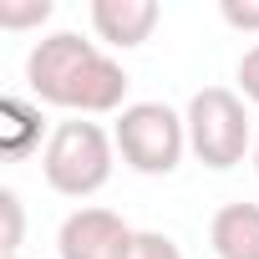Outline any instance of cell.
I'll use <instances>...</instances> for the list:
<instances>
[{
    "instance_id": "obj_12",
    "label": "cell",
    "mask_w": 259,
    "mask_h": 259,
    "mask_svg": "<svg viewBox=\"0 0 259 259\" xmlns=\"http://www.w3.org/2000/svg\"><path fill=\"white\" fill-rule=\"evenodd\" d=\"M219 16H224V26H234V31H259V0H224Z\"/></svg>"
},
{
    "instance_id": "obj_3",
    "label": "cell",
    "mask_w": 259,
    "mask_h": 259,
    "mask_svg": "<svg viewBox=\"0 0 259 259\" xmlns=\"http://www.w3.org/2000/svg\"><path fill=\"white\" fill-rule=\"evenodd\" d=\"M112 153L117 143L102 133L97 122L87 117H71V122H56V133L46 138V153H41V173L56 193L66 198H92L107 188L112 178Z\"/></svg>"
},
{
    "instance_id": "obj_5",
    "label": "cell",
    "mask_w": 259,
    "mask_h": 259,
    "mask_svg": "<svg viewBox=\"0 0 259 259\" xmlns=\"http://www.w3.org/2000/svg\"><path fill=\"white\" fill-rule=\"evenodd\" d=\"M133 234L138 229H127L122 213H112V208H76V213H66V224L56 234V254L61 259H127Z\"/></svg>"
},
{
    "instance_id": "obj_1",
    "label": "cell",
    "mask_w": 259,
    "mask_h": 259,
    "mask_svg": "<svg viewBox=\"0 0 259 259\" xmlns=\"http://www.w3.org/2000/svg\"><path fill=\"white\" fill-rule=\"evenodd\" d=\"M26 81L46 107H66L76 117H107L122 112L127 97V71L87 36L56 31L31 46L26 56Z\"/></svg>"
},
{
    "instance_id": "obj_13",
    "label": "cell",
    "mask_w": 259,
    "mask_h": 259,
    "mask_svg": "<svg viewBox=\"0 0 259 259\" xmlns=\"http://www.w3.org/2000/svg\"><path fill=\"white\" fill-rule=\"evenodd\" d=\"M239 92H244V102L259 107V46H249L239 56Z\"/></svg>"
},
{
    "instance_id": "obj_4",
    "label": "cell",
    "mask_w": 259,
    "mask_h": 259,
    "mask_svg": "<svg viewBox=\"0 0 259 259\" xmlns=\"http://www.w3.org/2000/svg\"><path fill=\"white\" fill-rule=\"evenodd\" d=\"M188 148L203 168L224 173V168H239L244 153H254V127H249V112H244V97L229 92V87H203L193 92L188 112Z\"/></svg>"
},
{
    "instance_id": "obj_14",
    "label": "cell",
    "mask_w": 259,
    "mask_h": 259,
    "mask_svg": "<svg viewBox=\"0 0 259 259\" xmlns=\"http://www.w3.org/2000/svg\"><path fill=\"white\" fill-rule=\"evenodd\" d=\"M254 173H259V133H254Z\"/></svg>"
},
{
    "instance_id": "obj_7",
    "label": "cell",
    "mask_w": 259,
    "mask_h": 259,
    "mask_svg": "<svg viewBox=\"0 0 259 259\" xmlns=\"http://www.w3.org/2000/svg\"><path fill=\"white\" fill-rule=\"evenodd\" d=\"M219 259H259V203H224L208 224Z\"/></svg>"
},
{
    "instance_id": "obj_15",
    "label": "cell",
    "mask_w": 259,
    "mask_h": 259,
    "mask_svg": "<svg viewBox=\"0 0 259 259\" xmlns=\"http://www.w3.org/2000/svg\"><path fill=\"white\" fill-rule=\"evenodd\" d=\"M16 259H21V254H16Z\"/></svg>"
},
{
    "instance_id": "obj_6",
    "label": "cell",
    "mask_w": 259,
    "mask_h": 259,
    "mask_svg": "<svg viewBox=\"0 0 259 259\" xmlns=\"http://www.w3.org/2000/svg\"><path fill=\"white\" fill-rule=\"evenodd\" d=\"M158 6L153 0H92V31L107 41V46H122V51H133L153 36L158 26Z\"/></svg>"
},
{
    "instance_id": "obj_11",
    "label": "cell",
    "mask_w": 259,
    "mask_h": 259,
    "mask_svg": "<svg viewBox=\"0 0 259 259\" xmlns=\"http://www.w3.org/2000/svg\"><path fill=\"white\" fill-rule=\"evenodd\" d=\"M0 213H6V239H0V249H6V259L21 254V234H26V213H21V193L16 188H0Z\"/></svg>"
},
{
    "instance_id": "obj_10",
    "label": "cell",
    "mask_w": 259,
    "mask_h": 259,
    "mask_svg": "<svg viewBox=\"0 0 259 259\" xmlns=\"http://www.w3.org/2000/svg\"><path fill=\"white\" fill-rule=\"evenodd\" d=\"M127 259H183V249H178L173 234L138 229V234H133V249H127Z\"/></svg>"
},
{
    "instance_id": "obj_2",
    "label": "cell",
    "mask_w": 259,
    "mask_h": 259,
    "mask_svg": "<svg viewBox=\"0 0 259 259\" xmlns=\"http://www.w3.org/2000/svg\"><path fill=\"white\" fill-rule=\"evenodd\" d=\"M112 143L122 153V163L143 173V178H168L183 153H188V122L168 107V102H127L117 112Z\"/></svg>"
},
{
    "instance_id": "obj_9",
    "label": "cell",
    "mask_w": 259,
    "mask_h": 259,
    "mask_svg": "<svg viewBox=\"0 0 259 259\" xmlns=\"http://www.w3.org/2000/svg\"><path fill=\"white\" fill-rule=\"evenodd\" d=\"M46 21H51V0H0V26L6 31H26Z\"/></svg>"
},
{
    "instance_id": "obj_8",
    "label": "cell",
    "mask_w": 259,
    "mask_h": 259,
    "mask_svg": "<svg viewBox=\"0 0 259 259\" xmlns=\"http://www.w3.org/2000/svg\"><path fill=\"white\" fill-rule=\"evenodd\" d=\"M31 148H41V112L21 97H6L0 102V153L26 158Z\"/></svg>"
}]
</instances>
